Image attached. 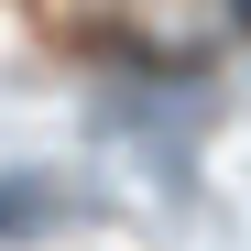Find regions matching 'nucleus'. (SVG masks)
I'll return each instance as SVG.
<instances>
[{
	"label": "nucleus",
	"instance_id": "nucleus-1",
	"mask_svg": "<svg viewBox=\"0 0 251 251\" xmlns=\"http://www.w3.org/2000/svg\"><path fill=\"white\" fill-rule=\"evenodd\" d=\"M44 219H55V186L44 175H0V251H11L22 229H44Z\"/></svg>",
	"mask_w": 251,
	"mask_h": 251
},
{
	"label": "nucleus",
	"instance_id": "nucleus-2",
	"mask_svg": "<svg viewBox=\"0 0 251 251\" xmlns=\"http://www.w3.org/2000/svg\"><path fill=\"white\" fill-rule=\"evenodd\" d=\"M240 11H251V0H240Z\"/></svg>",
	"mask_w": 251,
	"mask_h": 251
}]
</instances>
